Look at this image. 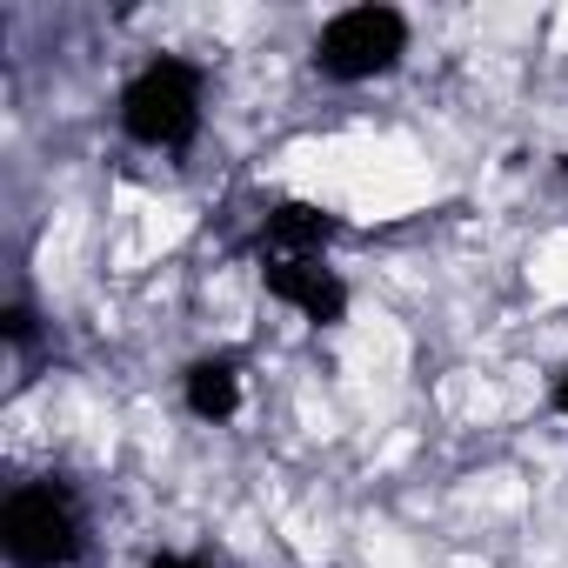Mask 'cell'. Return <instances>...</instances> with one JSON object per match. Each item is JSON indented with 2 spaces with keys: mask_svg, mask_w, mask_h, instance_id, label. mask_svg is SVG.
Returning <instances> with one entry per match:
<instances>
[{
  "mask_svg": "<svg viewBox=\"0 0 568 568\" xmlns=\"http://www.w3.org/2000/svg\"><path fill=\"white\" fill-rule=\"evenodd\" d=\"M541 402H548V415H555V422H568V362L548 375V395H541Z\"/></svg>",
  "mask_w": 568,
  "mask_h": 568,
  "instance_id": "9c48e42d",
  "label": "cell"
},
{
  "mask_svg": "<svg viewBox=\"0 0 568 568\" xmlns=\"http://www.w3.org/2000/svg\"><path fill=\"white\" fill-rule=\"evenodd\" d=\"M141 568H221L207 548H181V541H161V548H148V561Z\"/></svg>",
  "mask_w": 568,
  "mask_h": 568,
  "instance_id": "ba28073f",
  "label": "cell"
},
{
  "mask_svg": "<svg viewBox=\"0 0 568 568\" xmlns=\"http://www.w3.org/2000/svg\"><path fill=\"white\" fill-rule=\"evenodd\" d=\"M555 187L568 194V154H555Z\"/></svg>",
  "mask_w": 568,
  "mask_h": 568,
  "instance_id": "30bf717a",
  "label": "cell"
},
{
  "mask_svg": "<svg viewBox=\"0 0 568 568\" xmlns=\"http://www.w3.org/2000/svg\"><path fill=\"white\" fill-rule=\"evenodd\" d=\"M415 54V14L395 0H348V8L322 14L308 41V68L328 88H375L395 81Z\"/></svg>",
  "mask_w": 568,
  "mask_h": 568,
  "instance_id": "3957f363",
  "label": "cell"
},
{
  "mask_svg": "<svg viewBox=\"0 0 568 568\" xmlns=\"http://www.w3.org/2000/svg\"><path fill=\"white\" fill-rule=\"evenodd\" d=\"M34 342H41V308H34L28 295L0 302V348H8V355H28Z\"/></svg>",
  "mask_w": 568,
  "mask_h": 568,
  "instance_id": "52a82bcc",
  "label": "cell"
},
{
  "mask_svg": "<svg viewBox=\"0 0 568 568\" xmlns=\"http://www.w3.org/2000/svg\"><path fill=\"white\" fill-rule=\"evenodd\" d=\"M207 94H214V68L201 54L161 48L114 88V128L141 154H187L207 134Z\"/></svg>",
  "mask_w": 568,
  "mask_h": 568,
  "instance_id": "6da1fadb",
  "label": "cell"
},
{
  "mask_svg": "<svg viewBox=\"0 0 568 568\" xmlns=\"http://www.w3.org/2000/svg\"><path fill=\"white\" fill-rule=\"evenodd\" d=\"M174 388H181V408H187L201 428H227V422H241V408H247V362H241L234 348H207V355L181 362Z\"/></svg>",
  "mask_w": 568,
  "mask_h": 568,
  "instance_id": "8992f818",
  "label": "cell"
},
{
  "mask_svg": "<svg viewBox=\"0 0 568 568\" xmlns=\"http://www.w3.org/2000/svg\"><path fill=\"white\" fill-rule=\"evenodd\" d=\"M254 281L281 315L315 335H335L355 315V281L348 267H335V254H254Z\"/></svg>",
  "mask_w": 568,
  "mask_h": 568,
  "instance_id": "277c9868",
  "label": "cell"
},
{
  "mask_svg": "<svg viewBox=\"0 0 568 568\" xmlns=\"http://www.w3.org/2000/svg\"><path fill=\"white\" fill-rule=\"evenodd\" d=\"M88 548V495L68 475H34L0 495V561L8 568H81Z\"/></svg>",
  "mask_w": 568,
  "mask_h": 568,
  "instance_id": "7a4b0ae2",
  "label": "cell"
},
{
  "mask_svg": "<svg viewBox=\"0 0 568 568\" xmlns=\"http://www.w3.org/2000/svg\"><path fill=\"white\" fill-rule=\"evenodd\" d=\"M348 234L342 207L315 201V194H274L261 207V227H254V254H335V241Z\"/></svg>",
  "mask_w": 568,
  "mask_h": 568,
  "instance_id": "5b68a950",
  "label": "cell"
}]
</instances>
